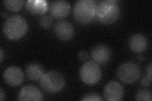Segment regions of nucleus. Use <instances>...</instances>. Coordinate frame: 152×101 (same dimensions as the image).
I'll return each instance as SVG.
<instances>
[{
    "mask_svg": "<svg viewBox=\"0 0 152 101\" xmlns=\"http://www.w3.org/2000/svg\"><path fill=\"white\" fill-rule=\"evenodd\" d=\"M118 1L103 0L96 4L95 17L103 24L109 25L117 20L121 15V9Z\"/></svg>",
    "mask_w": 152,
    "mask_h": 101,
    "instance_id": "f257e3e1",
    "label": "nucleus"
},
{
    "mask_svg": "<svg viewBox=\"0 0 152 101\" xmlns=\"http://www.w3.org/2000/svg\"><path fill=\"white\" fill-rule=\"evenodd\" d=\"M28 29L26 19L20 15H13L4 22L3 31L8 39L17 40L24 36Z\"/></svg>",
    "mask_w": 152,
    "mask_h": 101,
    "instance_id": "f03ea898",
    "label": "nucleus"
},
{
    "mask_svg": "<svg viewBox=\"0 0 152 101\" xmlns=\"http://www.w3.org/2000/svg\"><path fill=\"white\" fill-rule=\"evenodd\" d=\"M96 3L94 0H78L73 8L75 20L79 23L86 24L95 17Z\"/></svg>",
    "mask_w": 152,
    "mask_h": 101,
    "instance_id": "7ed1b4c3",
    "label": "nucleus"
},
{
    "mask_svg": "<svg viewBox=\"0 0 152 101\" xmlns=\"http://www.w3.org/2000/svg\"><path fill=\"white\" fill-rule=\"evenodd\" d=\"M65 84L63 75L59 71L51 70L45 73L39 79L41 88L48 93L59 92Z\"/></svg>",
    "mask_w": 152,
    "mask_h": 101,
    "instance_id": "20e7f679",
    "label": "nucleus"
},
{
    "mask_svg": "<svg viewBox=\"0 0 152 101\" xmlns=\"http://www.w3.org/2000/svg\"><path fill=\"white\" fill-rule=\"evenodd\" d=\"M140 66L134 62H124L118 66L117 70L118 78L125 84H132L141 76Z\"/></svg>",
    "mask_w": 152,
    "mask_h": 101,
    "instance_id": "39448f33",
    "label": "nucleus"
},
{
    "mask_svg": "<svg viewBox=\"0 0 152 101\" xmlns=\"http://www.w3.org/2000/svg\"><path fill=\"white\" fill-rule=\"evenodd\" d=\"M102 70L96 62L89 61L86 62L79 71L80 78L88 85L98 83L102 78Z\"/></svg>",
    "mask_w": 152,
    "mask_h": 101,
    "instance_id": "423d86ee",
    "label": "nucleus"
},
{
    "mask_svg": "<svg viewBox=\"0 0 152 101\" xmlns=\"http://www.w3.org/2000/svg\"><path fill=\"white\" fill-rule=\"evenodd\" d=\"M103 94L104 99L108 101H119L123 98L124 89L120 83L112 80L104 86Z\"/></svg>",
    "mask_w": 152,
    "mask_h": 101,
    "instance_id": "0eeeda50",
    "label": "nucleus"
},
{
    "mask_svg": "<svg viewBox=\"0 0 152 101\" xmlns=\"http://www.w3.org/2000/svg\"><path fill=\"white\" fill-rule=\"evenodd\" d=\"M3 78L8 85L17 86L23 83L24 74L20 68L16 66H12L8 67L4 71Z\"/></svg>",
    "mask_w": 152,
    "mask_h": 101,
    "instance_id": "6e6552de",
    "label": "nucleus"
},
{
    "mask_svg": "<svg viewBox=\"0 0 152 101\" xmlns=\"http://www.w3.org/2000/svg\"><path fill=\"white\" fill-rule=\"evenodd\" d=\"M91 56L92 59L99 64H105L110 60L112 51L108 46L104 44H98L91 49Z\"/></svg>",
    "mask_w": 152,
    "mask_h": 101,
    "instance_id": "1a4fd4ad",
    "label": "nucleus"
},
{
    "mask_svg": "<svg viewBox=\"0 0 152 101\" xmlns=\"http://www.w3.org/2000/svg\"><path fill=\"white\" fill-rule=\"evenodd\" d=\"M55 35L61 41H68L72 37L74 32V26L67 20H60L54 27Z\"/></svg>",
    "mask_w": 152,
    "mask_h": 101,
    "instance_id": "9d476101",
    "label": "nucleus"
},
{
    "mask_svg": "<svg viewBox=\"0 0 152 101\" xmlns=\"http://www.w3.org/2000/svg\"><path fill=\"white\" fill-rule=\"evenodd\" d=\"M43 99V95L37 88L32 85H27L20 89L17 96L18 100H36L39 101Z\"/></svg>",
    "mask_w": 152,
    "mask_h": 101,
    "instance_id": "9b49d317",
    "label": "nucleus"
},
{
    "mask_svg": "<svg viewBox=\"0 0 152 101\" xmlns=\"http://www.w3.org/2000/svg\"><path fill=\"white\" fill-rule=\"evenodd\" d=\"M50 13L56 18H63L67 17L71 10L69 2L64 0H56L51 3Z\"/></svg>",
    "mask_w": 152,
    "mask_h": 101,
    "instance_id": "f8f14e48",
    "label": "nucleus"
},
{
    "mask_svg": "<svg viewBox=\"0 0 152 101\" xmlns=\"http://www.w3.org/2000/svg\"><path fill=\"white\" fill-rule=\"evenodd\" d=\"M148 45L146 38L141 33H135L131 36L129 40L130 49L134 52L140 53L144 51Z\"/></svg>",
    "mask_w": 152,
    "mask_h": 101,
    "instance_id": "ddd939ff",
    "label": "nucleus"
},
{
    "mask_svg": "<svg viewBox=\"0 0 152 101\" xmlns=\"http://www.w3.org/2000/svg\"><path fill=\"white\" fill-rule=\"evenodd\" d=\"M27 10L34 15L44 14L48 9V2L45 0H28L26 3Z\"/></svg>",
    "mask_w": 152,
    "mask_h": 101,
    "instance_id": "4468645a",
    "label": "nucleus"
},
{
    "mask_svg": "<svg viewBox=\"0 0 152 101\" xmlns=\"http://www.w3.org/2000/svg\"><path fill=\"white\" fill-rule=\"evenodd\" d=\"M45 73V70L42 66L36 62H31L26 67V75L31 80H38Z\"/></svg>",
    "mask_w": 152,
    "mask_h": 101,
    "instance_id": "2eb2a0df",
    "label": "nucleus"
},
{
    "mask_svg": "<svg viewBox=\"0 0 152 101\" xmlns=\"http://www.w3.org/2000/svg\"><path fill=\"white\" fill-rule=\"evenodd\" d=\"M4 7L12 12H17L23 5V0H4L3 1Z\"/></svg>",
    "mask_w": 152,
    "mask_h": 101,
    "instance_id": "dca6fc26",
    "label": "nucleus"
},
{
    "mask_svg": "<svg viewBox=\"0 0 152 101\" xmlns=\"http://www.w3.org/2000/svg\"><path fill=\"white\" fill-rule=\"evenodd\" d=\"M136 100L151 101V92L150 90L141 89L137 91L135 95Z\"/></svg>",
    "mask_w": 152,
    "mask_h": 101,
    "instance_id": "f3484780",
    "label": "nucleus"
},
{
    "mask_svg": "<svg viewBox=\"0 0 152 101\" xmlns=\"http://www.w3.org/2000/svg\"><path fill=\"white\" fill-rule=\"evenodd\" d=\"M53 23V18L49 15H42L39 19L40 25L45 28H50Z\"/></svg>",
    "mask_w": 152,
    "mask_h": 101,
    "instance_id": "a211bd4d",
    "label": "nucleus"
},
{
    "mask_svg": "<svg viewBox=\"0 0 152 101\" xmlns=\"http://www.w3.org/2000/svg\"><path fill=\"white\" fill-rule=\"evenodd\" d=\"M83 101H102L103 99L100 95L96 93H89L85 94L83 97L80 99Z\"/></svg>",
    "mask_w": 152,
    "mask_h": 101,
    "instance_id": "6ab92c4d",
    "label": "nucleus"
},
{
    "mask_svg": "<svg viewBox=\"0 0 152 101\" xmlns=\"http://www.w3.org/2000/svg\"><path fill=\"white\" fill-rule=\"evenodd\" d=\"M78 57L80 60L86 61L88 59L89 54L87 52L82 51L79 52V53L78 54Z\"/></svg>",
    "mask_w": 152,
    "mask_h": 101,
    "instance_id": "aec40b11",
    "label": "nucleus"
},
{
    "mask_svg": "<svg viewBox=\"0 0 152 101\" xmlns=\"http://www.w3.org/2000/svg\"><path fill=\"white\" fill-rule=\"evenodd\" d=\"M151 79H150L148 76L146 75L142 77V78L140 81V83L143 86H150L151 85Z\"/></svg>",
    "mask_w": 152,
    "mask_h": 101,
    "instance_id": "412c9836",
    "label": "nucleus"
},
{
    "mask_svg": "<svg viewBox=\"0 0 152 101\" xmlns=\"http://www.w3.org/2000/svg\"><path fill=\"white\" fill-rule=\"evenodd\" d=\"M151 62H150L148 65L147 66L146 69V76L150 79H151Z\"/></svg>",
    "mask_w": 152,
    "mask_h": 101,
    "instance_id": "4be33fe9",
    "label": "nucleus"
},
{
    "mask_svg": "<svg viewBox=\"0 0 152 101\" xmlns=\"http://www.w3.org/2000/svg\"><path fill=\"white\" fill-rule=\"evenodd\" d=\"M0 92H1V95H0V100H3V97H4V92H3V90L2 88L0 89Z\"/></svg>",
    "mask_w": 152,
    "mask_h": 101,
    "instance_id": "5701e85b",
    "label": "nucleus"
},
{
    "mask_svg": "<svg viewBox=\"0 0 152 101\" xmlns=\"http://www.w3.org/2000/svg\"><path fill=\"white\" fill-rule=\"evenodd\" d=\"M0 53H1V62H2L3 61V56H4V54H3V49H2V48H1V49H0Z\"/></svg>",
    "mask_w": 152,
    "mask_h": 101,
    "instance_id": "b1692460",
    "label": "nucleus"
},
{
    "mask_svg": "<svg viewBox=\"0 0 152 101\" xmlns=\"http://www.w3.org/2000/svg\"><path fill=\"white\" fill-rule=\"evenodd\" d=\"M137 59L139 60V61H144V57L142 56H139L138 57H137Z\"/></svg>",
    "mask_w": 152,
    "mask_h": 101,
    "instance_id": "393cba45",
    "label": "nucleus"
},
{
    "mask_svg": "<svg viewBox=\"0 0 152 101\" xmlns=\"http://www.w3.org/2000/svg\"><path fill=\"white\" fill-rule=\"evenodd\" d=\"M7 14L5 13H2V15H3V17H7Z\"/></svg>",
    "mask_w": 152,
    "mask_h": 101,
    "instance_id": "a878e982",
    "label": "nucleus"
}]
</instances>
